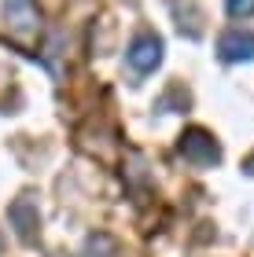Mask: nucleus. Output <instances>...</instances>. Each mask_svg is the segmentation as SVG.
I'll return each mask as SVG.
<instances>
[{
  "instance_id": "2",
  "label": "nucleus",
  "mask_w": 254,
  "mask_h": 257,
  "mask_svg": "<svg viewBox=\"0 0 254 257\" xmlns=\"http://www.w3.org/2000/svg\"><path fill=\"white\" fill-rule=\"evenodd\" d=\"M177 151L192 166H217L221 162V144L206 133V128H184L177 140Z\"/></svg>"
},
{
  "instance_id": "3",
  "label": "nucleus",
  "mask_w": 254,
  "mask_h": 257,
  "mask_svg": "<svg viewBox=\"0 0 254 257\" xmlns=\"http://www.w3.org/2000/svg\"><path fill=\"white\" fill-rule=\"evenodd\" d=\"M8 220H11V228H15V235L22 242H33L37 239V231H41V213H37V202L33 198H15L8 209Z\"/></svg>"
},
{
  "instance_id": "6",
  "label": "nucleus",
  "mask_w": 254,
  "mask_h": 257,
  "mask_svg": "<svg viewBox=\"0 0 254 257\" xmlns=\"http://www.w3.org/2000/svg\"><path fill=\"white\" fill-rule=\"evenodd\" d=\"M225 8H228L232 19H250L254 15V0H225Z\"/></svg>"
},
{
  "instance_id": "1",
  "label": "nucleus",
  "mask_w": 254,
  "mask_h": 257,
  "mask_svg": "<svg viewBox=\"0 0 254 257\" xmlns=\"http://www.w3.org/2000/svg\"><path fill=\"white\" fill-rule=\"evenodd\" d=\"M4 26L19 44H30L41 30V15L33 0H4Z\"/></svg>"
},
{
  "instance_id": "5",
  "label": "nucleus",
  "mask_w": 254,
  "mask_h": 257,
  "mask_svg": "<svg viewBox=\"0 0 254 257\" xmlns=\"http://www.w3.org/2000/svg\"><path fill=\"white\" fill-rule=\"evenodd\" d=\"M217 52H221L225 63H250V59H254V33H243V30L221 33Z\"/></svg>"
},
{
  "instance_id": "4",
  "label": "nucleus",
  "mask_w": 254,
  "mask_h": 257,
  "mask_svg": "<svg viewBox=\"0 0 254 257\" xmlns=\"http://www.w3.org/2000/svg\"><path fill=\"white\" fill-rule=\"evenodd\" d=\"M125 59H129V66L136 70V74H151V70L162 63V41H158L155 33H140V37L129 44Z\"/></svg>"
}]
</instances>
